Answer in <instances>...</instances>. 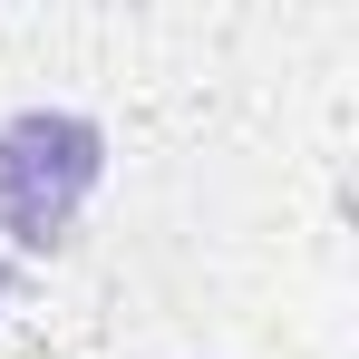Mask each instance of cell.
Instances as JSON below:
<instances>
[{
	"instance_id": "obj_2",
	"label": "cell",
	"mask_w": 359,
	"mask_h": 359,
	"mask_svg": "<svg viewBox=\"0 0 359 359\" xmlns=\"http://www.w3.org/2000/svg\"><path fill=\"white\" fill-rule=\"evenodd\" d=\"M10 292H20V262H10V252H0V301H10Z\"/></svg>"
},
{
	"instance_id": "obj_1",
	"label": "cell",
	"mask_w": 359,
	"mask_h": 359,
	"mask_svg": "<svg viewBox=\"0 0 359 359\" xmlns=\"http://www.w3.org/2000/svg\"><path fill=\"white\" fill-rule=\"evenodd\" d=\"M107 184V126L78 107L0 117V233L20 252H68L88 194Z\"/></svg>"
}]
</instances>
